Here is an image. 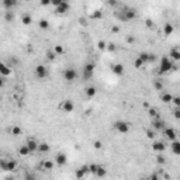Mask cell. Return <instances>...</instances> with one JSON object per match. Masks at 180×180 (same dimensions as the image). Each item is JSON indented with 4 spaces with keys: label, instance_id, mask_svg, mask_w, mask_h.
Segmentation results:
<instances>
[{
    "label": "cell",
    "instance_id": "e0dca14e",
    "mask_svg": "<svg viewBox=\"0 0 180 180\" xmlns=\"http://www.w3.org/2000/svg\"><path fill=\"white\" fill-rule=\"evenodd\" d=\"M169 59L173 62V61H179L180 59V52L177 48H173V49H170V52H169Z\"/></svg>",
    "mask_w": 180,
    "mask_h": 180
},
{
    "label": "cell",
    "instance_id": "ffe728a7",
    "mask_svg": "<svg viewBox=\"0 0 180 180\" xmlns=\"http://www.w3.org/2000/svg\"><path fill=\"white\" fill-rule=\"evenodd\" d=\"M170 149H172V152H173L174 155H180V142L177 141V139L172 141V144H170Z\"/></svg>",
    "mask_w": 180,
    "mask_h": 180
},
{
    "label": "cell",
    "instance_id": "d6986e66",
    "mask_svg": "<svg viewBox=\"0 0 180 180\" xmlns=\"http://www.w3.org/2000/svg\"><path fill=\"white\" fill-rule=\"evenodd\" d=\"M54 166H55V162L52 161H42V163H41V169L42 170H52L54 169Z\"/></svg>",
    "mask_w": 180,
    "mask_h": 180
},
{
    "label": "cell",
    "instance_id": "816d5d0a",
    "mask_svg": "<svg viewBox=\"0 0 180 180\" xmlns=\"http://www.w3.org/2000/svg\"><path fill=\"white\" fill-rule=\"evenodd\" d=\"M155 61H156V56L154 54H149V62H155Z\"/></svg>",
    "mask_w": 180,
    "mask_h": 180
},
{
    "label": "cell",
    "instance_id": "d4e9b609",
    "mask_svg": "<svg viewBox=\"0 0 180 180\" xmlns=\"http://www.w3.org/2000/svg\"><path fill=\"white\" fill-rule=\"evenodd\" d=\"M21 21H23L24 26H30L32 23V17L30 14H23V16H21Z\"/></svg>",
    "mask_w": 180,
    "mask_h": 180
},
{
    "label": "cell",
    "instance_id": "5bb4252c",
    "mask_svg": "<svg viewBox=\"0 0 180 180\" xmlns=\"http://www.w3.org/2000/svg\"><path fill=\"white\" fill-rule=\"evenodd\" d=\"M87 173H89V169H87V165H84V166H82L80 169H77L75 174H76V177L79 180H82V179H84V176Z\"/></svg>",
    "mask_w": 180,
    "mask_h": 180
},
{
    "label": "cell",
    "instance_id": "603a6c76",
    "mask_svg": "<svg viewBox=\"0 0 180 180\" xmlns=\"http://www.w3.org/2000/svg\"><path fill=\"white\" fill-rule=\"evenodd\" d=\"M161 100L163 101V103L170 104V103H172V100H173V96H172L170 93H163V94L161 96Z\"/></svg>",
    "mask_w": 180,
    "mask_h": 180
},
{
    "label": "cell",
    "instance_id": "cb8c5ba5",
    "mask_svg": "<svg viewBox=\"0 0 180 180\" xmlns=\"http://www.w3.org/2000/svg\"><path fill=\"white\" fill-rule=\"evenodd\" d=\"M97 93V90L94 86H89V87H86V96L89 97V99H91V97H94Z\"/></svg>",
    "mask_w": 180,
    "mask_h": 180
},
{
    "label": "cell",
    "instance_id": "60d3db41",
    "mask_svg": "<svg viewBox=\"0 0 180 180\" xmlns=\"http://www.w3.org/2000/svg\"><path fill=\"white\" fill-rule=\"evenodd\" d=\"M106 48H107L110 52H116V49H117V46H116V44H114V42H109Z\"/></svg>",
    "mask_w": 180,
    "mask_h": 180
},
{
    "label": "cell",
    "instance_id": "7dc6e473",
    "mask_svg": "<svg viewBox=\"0 0 180 180\" xmlns=\"http://www.w3.org/2000/svg\"><path fill=\"white\" fill-rule=\"evenodd\" d=\"M148 180H161V179H159V176H158V173H154V174H151V176H149Z\"/></svg>",
    "mask_w": 180,
    "mask_h": 180
},
{
    "label": "cell",
    "instance_id": "b9f144b4",
    "mask_svg": "<svg viewBox=\"0 0 180 180\" xmlns=\"http://www.w3.org/2000/svg\"><path fill=\"white\" fill-rule=\"evenodd\" d=\"M154 86H155V89L156 90H163V83H162L161 80H155Z\"/></svg>",
    "mask_w": 180,
    "mask_h": 180
},
{
    "label": "cell",
    "instance_id": "ab89813d",
    "mask_svg": "<svg viewBox=\"0 0 180 180\" xmlns=\"http://www.w3.org/2000/svg\"><path fill=\"white\" fill-rule=\"evenodd\" d=\"M165 162H166L165 156H163V155H158V158H156V163H158V165H165Z\"/></svg>",
    "mask_w": 180,
    "mask_h": 180
},
{
    "label": "cell",
    "instance_id": "6da1fadb",
    "mask_svg": "<svg viewBox=\"0 0 180 180\" xmlns=\"http://www.w3.org/2000/svg\"><path fill=\"white\" fill-rule=\"evenodd\" d=\"M176 66L169 59V56H161V61H159V73H167V72H170Z\"/></svg>",
    "mask_w": 180,
    "mask_h": 180
},
{
    "label": "cell",
    "instance_id": "c3c4849f",
    "mask_svg": "<svg viewBox=\"0 0 180 180\" xmlns=\"http://www.w3.org/2000/svg\"><path fill=\"white\" fill-rule=\"evenodd\" d=\"M26 180H35V176L31 173H27L26 174Z\"/></svg>",
    "mask_w": 180,
    "mask_h": 180
},
{
    "label": "cell",
    "instance_id": "4fadbf2b",
    "mask_svg": "<svg viewBox=\"0 0 180 180\" xmlns=\"http://www.w3.org/2000/svg\"><path fill=\"white\" fill-rule=\"evenodd\" d=\"M26 146L28 149H30V152H35V151H38V142L35 141L34 138H30L28 141H27V144H26Z\"/></svg>",
    "mask_w": 180,
    "mask_h": 180
},
{
    "label": "cell",
    "instance_id": "8fae6325",
    "mask_svg": "<svg viewBox=\"0 0 180 180\" xmlns=\"http://www.w3.org/2000/svg\"><path fill=\"white\" fill-rule=\"evenodd\" d=\"M163 135L169 141H174L176 136H177V134H176V131L173 128H163Z\"/></svg>",
    "mask_w": 180,
    "mask_h": 180
},
{
    "label": "cell",
    "instance_id": "7bdbcfd3",
    "mask_svg": "<svg viewBox=\"0 0 180 180\" xmlns=\"http://www.w3.org/2000/svg\"><path fill=\"white\" fill-rule=\"evenodd\" d=\"M93 146H94V149H101V146H103V142H101V141H94Z\"/></svg>",
    "mask_w": 180,
    "mask_h": 180
},
{
    "label": "cell",
    "instance_id": "9c48e42d",
    "mask_svg": "<svg viewBox=\"0 0 180 180\" xmlns=\"http://www.w3.org/2000/svg\"><path fill=\"white\" fill-rule=\"evenodd\" d=\"M11 75V66H7L6 64L0 62V76L1 77H9Z\"/></svg>",
    "mask_w": 180,
    "mask_h": 180
},
{
    "label": "cell",
    "instance_id": "484cf974",
    "mask_svg": "<svg viewBox=\"0 0 180 180\" xmlns=\"http://www.w3.org/2000/svg\"><path fill=\"white\" fill-rule=\"evenodd\" d=\"M173 30H174L173 26H172L170 23H166L165 27H163V34H165V35H170V34L173 32Z\"/></svg>",
    "mask_w": 180,
    "mask_h": 180
},
{
    "label": "cell",
    "instance_id": "4316f807",
    "mask_svg": "<svg viewBox=\"0 0 180 180\" xmlns=\"http://www.w3.org/2000/svg\"><path fill=\"white\" fill-rule=\"evenodd\" d=\"M10 132H11V135H14V136H20V135L23 134V129L20 128L19 125H14V127H11Z\"/></svg>",
    "mask_w": 180,
    "mask_h": 180
},
{
    "label": "cell",
    "instance_id": "d6a6232c",
    "mask_svg": "<svg viewBox=\"0 0 180 180\" xmlns=\"http://www.w3.org/2000/svg\"><path fill=\"white\" fill-rule=\"evenodd\" d=\"M52 51L55 52L56 56H58V55H62V54H64V46H62V45H55Z\"/></svg>",
    "mask_w": 180,
    "mask_h": 180
},
{
    "label": "cell",
    "instance_id": "6f0895ef",
    "mask_svg": "<svg viewBox=\"0 0 180 180\" xmlns=\"http://www.w3.org/2000/svg\"><path fill=\"white\" fill-rule=\"evenodd\" d=\"M4 180H14V177H13V176H9V177H6Z\"/></svg>",
    "mask_w": 180,
    "mask_h": 180
},
{
    "label": "cell",
    "instance_id": "2e32d148",
    "mask_svg": "<svg viewBox=\"0 0 180 180\" xmlns=\"http://www.w3.org/2000/svg\"><path fill=\"white\" fill-rule=\"evenodd\" d=\"M1 4H3L4 9H7V11H11V9H13L14 6H17V1H16V0H3Z\"/></svg>",
    "mask_w": 180,
    "mask_h": 180
},
{
    "label": "cell",
    "instance_id": "f5cc1de1",
    "mask_svg": "<svg viewBox=\"0 0 180 180\" xmlns=\"http://www.w3.org/2000/svg\"><path fill=\"white\" fill-rule=\"evenodd\" d=\"M4 84H6V80H4V77L0 76V87H3Z\"/></svg>",
    "mask_w": 180,
    "mask_h": 180
},
{
    "label": "cell",
    "instance_id": "44dd1931",
    "mask_svg": "<svg viewBox=\"0 0 180 180\" xmlns=\"http://www.w3.org/2000/svg\"><path fill=\"white\" fill-rule=\"evenodd\" d=\"M106 174H107V170H106V167H104V166H100V165H99V166H97L96 173H94V176H96V177H99V179H103Z\"/></svg>",
    "mask_w": 180,
    "mask_h": 180
},
{
    "label": "cell",
    "instance_id": "f1b7e54d",
    "mask_svg": "<svg viewBox=\"0 0 180 180\" xmlns=\"http://www.w3.org/2000/svg\"><path fill=\"white\" fill-rule=\"evenodd\" d=\"M148 114L152 117L154 120H156V118H161V117H159V113H158V110L154 109V107H149V109H148Z\"/></svg>",
    "mask_w": 180,
    "mask_h": 180
},
{
    "label": "cell",
    "instance_id": "bcb514c9",
    "mask_svg": "<svg viewBox=\"0 0 180 180\" xmlns=\"http://www.w3.org/2000/svg\"><path fill=\"white\" fill-rule=\"evenodd\" d=\"M106 46H107V42H106V41H99V48H100V49H106Z\"/></svg>",
    "mask_w": 180,
    "mask_h": 180
},
{
    "label": "cell",
    "instance_id": "7402d4cb",
    "mask_svg": "<svg viewBox=\"0 0 180 180\" xmlns=\"http://www.w3.org/2000/svg\"><path fill=\"white\" fill-rule=\"evenodd\" d=\"M17 169V162L16 161H11V159H9L7 161V169L6 172H14Z\"/></svg>",
    "mask_w": 180,
    "mask_h": 180
},
{
    "label": "cell",
    "instance_id": "9f6ffc18",
    "mask_svg": "<svg viewBox=\"0 0 180 180\" xmlns=\"http://www.w3.org/2000/svg\"><path fill=\"white\" fill-rule=\"evenodd\" d=\"M79 21H80V24H82V26H86V20L84 19H80Z\"/></svg>",
    "mask_w": 180,
    "mask_h": 180
},
{
    "label": "cell",
    "instance_id": "8992f818",
    "mask_svg": "<svg viewBox=\"0 0 180 180\" xmlns=\"http://www.w3.org/2000/svg\"><path fill=\"white\" fill-rule=\"evenodd\" d=\"M69 9H71V4H69V3H66V1H62V0H61V3L55 6V13L65 14V13H68V11H69Z\"/></svg>",
    "mask_w": 180,
    "mask_h": 180
},
{
    "label": "cell",
    "instance_id": "11a10c76",
    "mask_svg": "<svg viewBox=\"0 0 180 180\" xmlns=\"http://www.w3.org/2000/svg\"><path fill=\"white\" fill-rule=\"evenodd\" d=\"M127 41H128V42H134L135 38H134V37H128V38H127Z\"/></svg>",
    "mask_w": 180,
    "mask_h": 180
},
{
    "label": "cell",
    "instance_id": "7c38bea8",
    "mask_svg": "<svg viewBox=\"0 0 180 180\" xmlns=\"http://www.w3.org/2000/svg\"><path fill=\"white\" fill-rule=\"evenodd\" d=\"M61 109L64 110L65 113H72L75 110V104H73L72 100H65L64 103H62V106H61Z\"/></svg>",
    "mask_w": 180,
    "mask_h": 180
},
{
    "label": "cell",
    "instance_id": "277c9868",
    "mask_svg": "<svg viewBox=\"0 0 180 180\" xmlns=\"http://www.w3.org/2000/svg\"><path fill=\"white\" fill-rule=\"evenodd\" d=\"M93 73H94V64H86L83 68V79L84 80H89L93 77Z\"/></svg>",
    "mask_w": 180,
    "mask_h": 180
},
{
    "label": "cell",
    "instance_id": "e575fe53",
    "mask_svg": "<svg viewBox=\"0 0 180 180\" xmlns=\"http://www.w3.org/2000/svg\"><path fill=\"white\" fill-rule=\"evenodd\" d=\"M4 20H6L7 23H11L14 20V13L13 11H6V14H4Z\"/></svg>",
    "mask_w": 180,
    "mask_h": 180
},
{
    "label": "cell",
    "instance_id": "74e56055",
    "mask_svg": "<svg viewBox=\"0 0 180 180\" xmlns=\"http://www.w3.org/2000/svg\"><path fill=\"white\" fill-rule=\"evenodd\" d=\"M156 131H154V129H146V136H148L149 139H155V136H156Z\"/></svg>",
    "mask_w": 180,
    "mask_h": 180
},
{
    "label": "cell",
    "instance_id": "ac0fdd59",
    "mask_svg": "<svg viewBox=\"0 0 180 180\" xmlns=\"http://www.w3.org/2000/svg\"><path fill=\"white\" fill-rule=\"evenodd\" d=\"M165 148H166V146H165V144L162 141H155L154 145H152V149H154L155 152H163Z\"/></svg>",
    "mask_w": 180,
    "mask_h": 180
},
{
    "label": "cell",
    "instance_id": "f907efd6",
    "mask_svg": "<svg viewBox=\"0 0 180 180\" xmlns=\"http://www.w3.org/2000/svg\"><path fill=\"white\" fill-rule=\"evenodd\" d=\"M145 23H146V26H148L149 28H152V27H154V21H152L151 19H148L146 21H145Z\"/></svg>",
    "mask_w": 180,
    "mask_h": 180
},
{
    "label": "cell",
    "instance_id": "681fc988",
    "mask_svg": "<svg viewBox=\"0 0 180 180\" xmlns=\"http://www.w3.org/2000/svg\"><path fill=\"white\" fill-rule=\"evenodd\" d=\"M111 32H113V34H117V32H120V27H117V26L111 27Z\"/></svg>",
    "mask_w": 180,
    "mask_h": 180
},
{
    "label": "cell",
    "instance_id": "f546056e",
    "mask_svg": "<svg viewBox=\"0 0 180 180\" xmlns=\"http://www.w3.org/2000/svg\"><path fill=\"white\" fill-rule=\"evenodd\" d=\"M19 154L21 155V156H28L31 152H30V149L27 148L26 145H23V146H20L19 148Z\"/></svg>",
    "mask_w": 180,
    "mask_h": 180
},
{
    "label": "cell",
    "instance_id": "db71d44e",
    "mask_svg": "<svg viewBox=\"0 0 180 180\" xmlns=\"http://www.w3.org/2000/svg\"><path fill=\"white\" fill-rule=\"evenodd\" d=\"M41 4H42V6H49V4H51V1H48V0H42V1H41Z\"/></svg>",
    "mask_w": 180,
    "mask_h": 180
},
{
    "label": "cell",
    "instance_id": "30bf717a",
    "mask_svg": "<svg viewBox=\"0 0 180 180\" xmlns=\"http://www.w3.org/2000/svg\"><path fill=\"white\" fill-rule=\"evenodd\" d=\"M66 162H68V156H66L64 152L56 154V156H55V163H56L58 166H64V165H66Z\"/></svg>",
    "mask_w": 180,
    "mask_h": 180
},
{
    "label": "cell",
    "instance_id": "836d02e7",
    "mask_svg": "<svg viewBox=\"0 0 180 180\" xmlns=\"http://www.w3.org/2000/svg\"><path fill=\"white\" fill-rule=\"evenodd\" d=\"M101 17H103V13H101V11H99V10L93 11V13H91V16H90V19H91V20H100Z\"/></svg>",
    "mask_w": 180,
    "mask_h": 180
},
{
    "label": "cell",
    "instance_id": "1f68e13d",
    "mask_svg": "<svg viewBox=\"0 0 180 180\" xmlns=\"http://www.w3.org/2000/svg\"><path fill=\"white\" fill-rule=\"evenodd\" d=\"M38 26L41 30H48L49 28V23H48V20H39V23H38Z\"/></svg>",
    "mask_w": 180,
    "mask_h": 180
},
{
    "label": "cell",
    "instance_id": "9a60e30c",
    "mask_svg": "<svg viewBox=\"0 0 180 180\" xmlns=\"http://www.w3.org/2000/svg\"><path fill=\"white\" fill-rule=\"evenodd\" d=\"M111 71H113L114 75L121 76V75H124V66H122L121 64H114L113 66H111Z\"/></svg>",
    "mask_w": 180,
    "mask_h": 180
},
{
    "label": "cell",
    "instance_id": "5b68a950",
    "mask_svg": "<svg viewBox=\"0 0 180 180\" xmlns=\"http://www.w3.org/2000/svg\"><path fill=\"white\" fill-rule=\"evenodd\" d=\"M77 77V72L73 69V68H66L64 72V79L68 80V82H73Z\"/></svg>",
    "mask_w": 180,
    "mask_h": 180
},
{
    "label": "cell",
    "instance_id": "f6af8a7d",
    "mask_svg": "<svg viewBox=\"0 0 180 180\" xmlns=\"http://www.w3.org/2000/svg\"><path fill=\"white\" fill-rule=\"evenodd\" d=\"M173 116H174V118H176V120H179V118H180V110L177 109V107L174 109V111H173Z\"/></svg>",
    "mask_w": 180,
    "mask_h": 180
},
{
    "label": "cell",
    "instance_id": "d590c367",
    "mask_svg": "<svg viewBox=\"0 0 180 180\" xmlns=\"http://www.w3.org/2000/svg\"><path fill=\"white\" fill-rule=\"evenodd\" d=\"M45 56H46V59H48L49 62L55 61V58H56V55H55V52H54V51H48L46 54H45Z\"/></svg>",
    "mask_w": 180,
    "mask_h": 180
},
{
    "label": "cell",
    "instance_id": "83f0119b",
    "mask_svg": "<svg viewBox=\"0 0 180 180\" xmlns=\"http://www.w3.org/2000/svg\"><path fill=\"white\" fill-rule=\"evenodd\" d=\"M48 151H49V145H48L46 142L38 144V152H41V154H45V152H48Z\"/></svg>",
    "mask_w": 180,
    "mask_h": 180
},
{
    "label": "cell",
    "instance_id": "4dcf8cb0",
    "mask_svg": "<svg viewBox=\"0 0 180 180\" xmlns=\"http://www.w3.org/2000/svg\"><path fill=\"white\" fill-rule=\"evenodd\" d=\"M138 58L141 59L144 64H149V54L148 52H141V54L138 55Z\"/></svg>",
    "mask_w": 180,
    "mask_h": 180
},
{
    "label": "cell",
    "instance_id": "7a4b0ae2",
    "mask_svg": "<svg viewBox=\"0 0 180 180\" xmlns=\"http://www.w3.org/2000/svg\"><path fill=\"white\" fill-rule=\"evenodd\" d=\"M135 17H136V11L134 9H125V10H122L121 13H118V19L121 21H125V23L134 20Z\"/></svg>",
    "mask_w": 180,
    "mask_h": 180
},
{
    "label": "cell",
    "instance_id": "680465c9",
    "mask_svg": "<svg viewBox=\"0 0 180 180\" xmlns=\"http://www.w3.org/2000/svg\"><path fill=\"white\" fill-rule=\"evenodd\" d=\"M141 180H148V177H146V179H141Z\"/></svg>",
    "mask_w": 180,
    "mask_h": 180
},
{
    "label": "cell",
    "instance_id": "ba28073f",
    "mask_svg": "<svg viewBox=\"0 0 180 180\" xmlns=\"http://www.w3.org/2000/svg\"><path fill=\"white\" fill-rule=\"evenodd\" d=\"M163 128H166V125H165V121H163V120H161V118H156V120H154V121H152V129H154V131L159 132V131H162Z\"/></svg>",
    "mask_w": 180,
    "mask_h": 180
},
{
    "label": "cell",
    "instance_id": "ee69618b",
    "mask_svg": "<svg viewBox=\"0 0 180 180\" xmlns=\"http://www.w3.org/2000/svg\"><path fill=\"white\" fill-rule=\"evenodd\" d=\"M172 103H174V106H176V107L179 109V107H180V99H179V97H173Z\"/></svg>",
    "mask_w": 180,
    "mask_h": 180
},
{
    "label": "cell",
    "instance_id": "8d00e7d4",
    "mask_svg": "<svg viewBox=\"0 0 180 180\" xmlns=\"http://www.w3.org/2000/svg\"><path fill=\"white\" fill-rule=\"evenodd\" d=\"M144 62H142L141 59L139 58H135V61H134V66L136 68V69H142V66H144Z\"/></svg>",
    "mask_w": 180,
    "mask_h": 180
},
{
    "label": "cell",
    "instance_id": "3957f363",
    "mask_svg": "<svg viewBox=\"0 0 180 180\" xmlns=\"http://www.w3.org/2000/svg\"><path fill=\"white\" fill-rule=\"evenodd\" d=\"M114 129L118 134H127L129 131V124L127 121H116L114 122Z\"/></svg>",
    "mask_w": 180,
    "mask_h": 180
},
{
    "label": "cell",
    "instance_id": "f35d334b",
    "mask_svg": "<svg viewBox=\"0 0 180 180\" xmlns=\"http://www.w3.org/2000/svg\"><path fill=\"white\" fill-rule=\"evenodd\" d=\"M97 166H99V165H96V163H91V165H87V169H89V173H91V174H94V173H96Z\"/></svg>",
    "mask_w": 180,
    "mask_h": 180
},
{
    "label": "cell",
    "instance_id": "52a82bcc",
    "mask_svg": "<svg viewBox=\"0 0 180 180\" xmlns=\"http://www.w3.org/2000/svg\"><path fill=\"white\" fill-rule=\"evenodd\" d=\"M35 76L38 79H45L48 76V69L45 68L44 65H37L35 66Z\"/></svg>",
    "mask_w": 180,
    "mask_h": 180
}]
</instances>
